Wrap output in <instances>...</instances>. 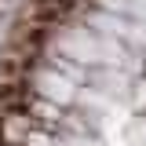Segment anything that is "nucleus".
<instances>
[{"label": "nucleus", "instance_id": "f257e3e1", "mask_svg": "<svg viewBox=\"0 0 146 146\" xmlns=\"http://www.w3.org/2000/svg\"><path fill=\"white\" fill-rule=\"evenodd\" d=\"M131 0H95L84 26H48L22 80L0 91V146H146V84L131 88L117 124L128 51L117 36Z\"/></svg>", "mask_w": 146, "mask_h": 146}]
</instances>
